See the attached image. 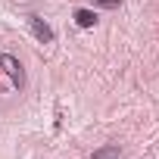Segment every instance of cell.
<instances>
[{
	"mask_svg": "<svg viewBox=\"0 0 159 159\" xmlns=\"http://www.w3.org/2000/svg\"><path fill=\"white\" fill-rule=\"evenodd\" d=\"M0 66L7 69V75L13 78V84L22 91V88H25V72H22V62H19L16 56H10V53H0Z\"/></svg>",
	"mask_w": 159,
	"mask_h": 159,
	"instance_id": "cell-1",
	"label": "cell"
},
{
	"mask_svg": "<svg viewBox=\"0 0 159 159\" xmlns=\"http://www.w3.org/2000/svg\"><path fill=\"white\" fill-rule=\"evenodd\" d=\"M28 25H31V34H34L41 44H50V41H53V28H50L41 16H28Z\"/></svg>",
	"mask_w": 159,
	"mask_h": 159,
	"instance_id": "cell-2",
	"label": "cell"
},
{
	"mask_svg": "<svg viewBox=\"0 0 159 159\" xmlns=\"http://www.w3.org/2000/svg\"><path fill=\"white\" fill-rule=\"evenodd\" d=\"M75 22H78V28H94L97 25V13L94 10H75Z\"/></svg>",
	"mask_w": 159,
	"mask_h": 159,
	"instance_id": "cell-3",
	"label": "cell"
},
{
	"mask_svg": "<svg viewBox=\"0 0 159 159\" xmlns=\"http://www.w3.org/2000/svg\"><path fill=\"white\" fill-rule=\"evenodd\" d=\"M94 159H119V143H109V147L97 150V153H94Z\"/></svg>",
	"mask_w": 159,
	"mask_h": 159,
	"instance_id": "cell-4",
	"label": "cell"
},
{
	"mask_svg": "<svg viewBox=\"0 0 159 159\" xmlns=\"http://www.w3.org/2000/svg\"><path fill=\"white\" fill-rule=\"evenodd\" d=\"M94 3H100V7H119L122 0H94Z\"/></svg>",
	"mask_w": 159,
	"mask_h": 159,
	"instance_id": "cell-5",
	"label": "cell"
}]
</instances>
